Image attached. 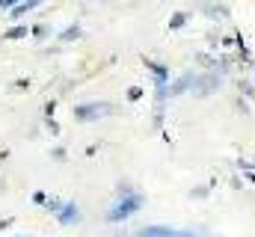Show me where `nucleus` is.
Masks as SVG:
<instances>
[{
    "mask_svg": "<svg viewBox=\"0 0 255 237\" xmlns=\"http://www.w3.org/2000/svg\"><path fill=\"white\" fill-rule=\"evenodd\" d=\"M54 110H57V101L51 98V101L45 104V118H54Z\"/></svg>",
    "mask_w": 255,
    "mask_h": 237,
    "instance_id": "15",
    "label": "nucleus"
},
{
    "mask_svg": "<svg viewBox=\"0 0 255 237\" xmlns=\"http://www.w3.org/2000/svg\"><path fill=\"white\" fill-rule=\"evenodd\" d=\"M113 107L110 104H80L74 107V118L77 121H95V118H104Z\"/></svg>",
    "mask_w": 255,
    "mask_h": 237,
    "instance_id": "2",
    "label": "nucleus"
},
{
    "mask_svg": "<svg viewBox=\"0 0 255 237\" xmlns=\"http://www.w3.org/2000/svg\"><path fill=\"white\" fill-rule=\"evenodd\" d=\"M12 6H15L12 0H0V9H3V12H12Z\"/></svg>",
    "mask_w": 255,
    "mask_h": 237,
    "instance_id": "20",
    "label": "nucleus"
},
{
    "mask_svg": "<svg viewBox=\"0 0 255 237\" xmlns=\"http://www.w3.org/2000/svg\"><path fill=\"white\" fill-rule=\"evenodd\" d=\"M60 39H63V42H71V39H80V27L74 24V27H68V30H63V33H60Z\"/></svg>",
    "mask_w": 255,
    "mask_h": 237,
    "instance_id": "11",
    "label": "nucleus"
},
{
    "mask_svg": "<svg viewBox=\"0 0 255 237\" xmlns=\"http://www.w3.org/2000/svg\"><path fill=\"white\" fill-rule=\"evenodd\" d=\"M63 205H65V202H60V199H48V205H45V208H48V211H51V214L57 217V214L63 211Z\"/></svg>",
    "mask_w": 255,
    "mask_h": 237,
    "instance_id": "14",
    "label": "nucleus"
},
{
    "mask_svg": "<svg viewBox=\"0 0 255 237\" xmlns=\"http://www.w3.org/2000/svg\"><path fill=\"white\" fill-rule=\"evenodd\" d=\"M27 24H15V27H9V30H3V39H9V42H15V39H27Z\"/></svg>",
    "mask_w": 255,
    "mask_h": 237,
    "instance_id": "7",
    "label": "nucleus"
},
{
    "mask_svg": "<svg viewBox=\"0 0 255 237\" xmlns=\"http://www.w3.org/2000/svg\"><path fill=\"white\" fill-rule=\"evenodd\" d=\"M139 208H142V196H139V193L122 196V199L107 211V220H110V223H122V220H128V217H133Z\"/></svg>",
    "mask_w": 255,
    "mask_h": 237,
    "instance_id": "1",
    "label": "nucleus"
},
{
    "mask_svg": "<svg viewBox=\"0 0 255 237\" xmlns=\"http://www.w3.org/2000/svg\"><path fill=\"white\" fill-rule=\"evenodd\" d=\"M145 68L154 74V80H169V68H166V65H160V62H154V59H145Z\"/></svg>",
    "mask_w": 255,
    "mask_h": 237,
    "instance_id": "6",
    "label": "nucleus"
},
{
    "mask_svg": "<svg viewBox=\"0 0 255 237\" xmlns=\"http://www.w3.org/2000/svg\"><path fill=\"white\" fill-rule=\"evenodd\" d=\"M193 196H196V199H205V196H208V187H199V190H193Z\"/></svg>",
    "mask_w": 255,
    "mask_h": 237,
    "instance_id": "19",
    "label": "nucleus"
},
{
    "mask_svg": "<svg viewBox=\"0 0 255 237\" xmlns=\"http://www.w3.org/2000/svg\"><path fill=\"white\" fill-rule=\"evenodd\" d=\"M57 223H60V226H74V223H80V208H77L74 202H65L63 211L57 214Z\"/></svg>",
    "mask_w": 255,
    "mask_h": 237,
    "instance_id": "4",
    "label": "nucleus"
},
{
    "mask_svg": "<svg viewBox=\"0 0 255 237\" xmlns=\"http://www.w3.org/2000/svg\"><path fill=\"white\" fill-rule=\"evenodd\" d=\"M18 237H30V235H18Z\"/></svg>",
    "mask_w": 255,
    "mask_h": 237,
    "instance_id": "22",
    "label": "nucleus"
},
{
    "mask_svg": "<svg viewBox=\"0 0 255 237\" xmlns=\"http://www.w3.org/2000/svg\"><path fill=\"white\" fill-rule=\"evenodd\" d=\"M214 86H220V77H214V74H211V77H202V80H196V89H199V95H208Z\"/></svg>",
    "mask_w": 255,
    "mask_h": 237,
    "instance_id": "8",
    "label": "nucleus"
},
{
    "mask_svg": "<svg viewBox=\"0 0 255 237\" xmlns=\"http://www.w3.org/2000/svg\"><path fill=\"white\" fill-rule=\"evenodd\" d=\"M9 226H12V220H0V232H3V229H9Z\"/></svg>",
    "mask_w": 255,
    "mask_h": 237,
    "instance_id": "21",
    "label": "nucleus"
},
{
    "mask_svg": "<svg viewBox=\"0 0 255 237\" xmlns=\"http://www.w3.org/2000/svg\"><path fill=\"white\" fill-rule=\"evenodd\" d=\"M139 237H193L187 232H175V229H166V226H145Z\"/></svg>",
    "mask_w": 255,
    "mask_h": 237,
    "instance_id": "3",
    "label": "nucleus"
},
{
    "mask_svg": "<svg viewBox=\"0 0 255 237\" xmlns=\"http://www.w3.org/2000/svg\"><path fill=\"white\" fill-rule=\"evenodd\" d=\"M48 130H51V136H60V124L54 118H48Z\"/></svg>",
    "mask_w": 255,
    "mask_h": 237,
    "instance_id": "16",
    "label": "nucleus"
},
{
    "mask_svg": "<svg viewBox=\"0 0 255 237\" xmlns=\"http://www.w3.org/2000/svg\"><path fill=\"white\" fill-rule=\"evenodd\" d=\"M33 202H36V205H48V196L39 190V193H33Z\"/></svg>",
    "mask_w": 255,
    "mask_h": 237,
    "instance_id": "17",
    "label": "nucleus"
},
{
    "mask_svg": "<svg viewBox=\"0 0 255 237\" xmlns=\"http://www.w3.org/2000/svg\"><path fill=\"white\" fill-rule=\"evenodd\" d=\"M184 24H187V15H184V12H175V15L169 18V30H181Z\"/></svg>",
    "mask_w": 255,
    "mask_h": 237,
    "instance_id": "10",
    "label": "nucleus"
},
{
    "mask_svg": "<svg viewBox=\"0 0 255 237\" xmlns=\"http://www.w3.org/2000/svg\"><path fill=\"white\" fill-rule=\"evenodd\" d=\"M241 89H244L250 98H255V86H250V83H241Z\"/></svg>",
    "mask_w": 255,
    "mask_h": 237,
    "instance_id": "18",
    "label": "nucleus"
},
{
    "mask_svg": "<svg viewBox=\"0 0 255 237\" xmlns=\"http://www.w3.org/2000/svg\"><path fill=\"white\" fill-rule=\"evenodd\" d=\"M142 95H145V89H142V86H130V89H128V101H139Z\"/></svg>",
    "mask_w": 255,
    "mask_h": 237,
    "instance_id": "13",
    "label": "nucleus"
},
{
    "mask_svg": "<svg viewBox=\"0 0 255 237\" xmlns=\"http://www.w3.org/2000/svg\"><path fill=\"white\" fill-rule=\"evenodd\" d=\"M36 6H39L36 0H27V3H15V6H12V18H21V15H27V12H33Z\"/></svg>",
    "mask_w": 255,
    "mask_h": 237,
    "instance_id": "9",
    "label": "nucleus"
},
{
    "mask_svg": "<svg viewBox=\"0 0 255 237\" xmlns=\"http://www.w3.org/2000/svg\"><path fill=\"white\" fill-rule=\"evenodd\" d=\"M190 86H196V74H193V71H187V74H181L175 83H169V95H172V98H175V95H184Z\"/></svg>",
    "mask_w": 255,
    "mask_h": 237,
    "instance_id": "5",
    "label": "nucleus"
},
{
    "mask_svg": "<svg viewBox=\"0 0 255 237\" xmlns=\"http://www.w3.org/2000/svg\"><path fill=\"white\" fill-rule=\"evenodd\" d=\"M48 33H51V24H39V27H33V39H36V42H42Z\"/></svg>",
    "mask_w": 255,
    "mask_h": 237,
    "instance_id": "12",
    "label": "nucleus"
}]
</instances>
